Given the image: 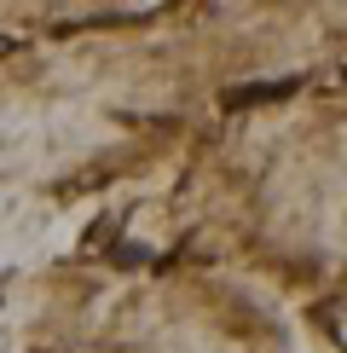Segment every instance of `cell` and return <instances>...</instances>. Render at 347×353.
Returning <instances> with one entry per match:
<instances>
[{"instance_id": "6da1fadb", "label": "cell", "mask_w": 347, "mask_h": 353, "mask_svg": "<svg viewBox=\"0 0 347 353\" xmlns=\"http://www.w3.org/2000/svg\"><path fill=\"white\" fill-rule=\"evenodd\" d=\"M295 76H284V81H249V87H226V110H255V105H278V99L295 93Z\"/></svg>"}]
</instances>
